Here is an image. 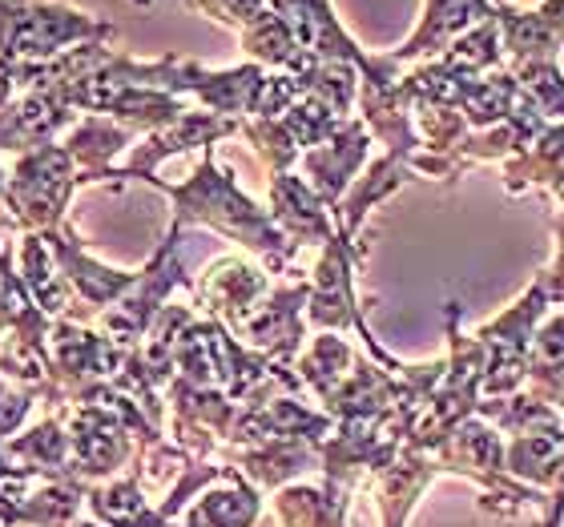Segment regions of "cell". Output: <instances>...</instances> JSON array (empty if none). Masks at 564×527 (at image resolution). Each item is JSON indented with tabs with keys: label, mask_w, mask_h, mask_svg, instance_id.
<instances>
[{
	"label": "cell",
	"mask_w": 564,
	"mask_h": 527,
	"mask_svg": "<svg viewBox=\"0 0 564 527\" xmlns=\"http://www.w3.org/2000/svg\"><path fill=\"white\" fill-rule=\"evenodd\" d=\"M24 81H29V65H24V61L0 57V109L24 94Z\"/></svg>",
	"instance_id": "obj_22"
},
{
	"label": "cell",
	"mask_w": 564,
	"mask_h": 527,
	"mask_svg": "<svg viewBox=\"0 0 564 527\" xmlns=\"http://www.w3.org/2000/svg\"><path fill=\"white\" fill-rule=\"evenodd\" d=\"M73 475L85 483L118 480V471L138 459V431L121 410L106 403H73L69 407Z\"/></svg>",
	"instance_id": "obj_4"
},
{
	"label": "cell",
	"mask_w": 564,
	"mask_h": 527,
	"mask_svg": "<svg viewBox=\"0 0 564 527\" xmlns=\"http://www.w3.org/2000/svg\"><path fill=\"white\" fill-rule=\"evenodd\" d=\"M45 242L53 246V254H57L61 274L69 282L73 298L85 303L89 310H109V306L118 303L121 294L138 282V274H126V270H113V266H106V262H97L94 254L82 246V238L69 234V226L48 230Z\"/></svg>",
	"instance_id": "obj_8"
},
{
	"label": "cell",
	"mask_w": 564,
	"mask_h": 527,
	"mask_svg": "<svg viewBox=\"0 0 564 527\" xmlns=\"http://www.w3.org/2000/svg\"><path fill=\"white\" fill-rule=\"evenodd\" d=\"M347 499L330 487H306V483H291L282 487L274 499V519L286 527H347L343 524Z\"/></svg>",
	"instance_id": "obj_18"
},
{
	"label": "cell",
	"mask_w": 564,
	"mask_h": 527,
	"mask_svg": "<svg viewBox=\"0 0 564 527\" xmlns=\"http://www.w3.org/2000/svg\"><path fill=\"white\" fill-rule=\"evenodd\" d=\"M153 186L165 189V194L174 198L177 226H186V222L210 226V230H218V234L235 238V242H242L247 250H254V254L267 262V270H274V274H282V266H286L291 254L299 250L291 238L274 226L271 213L259 210V206L235 186V177L226 174V169H218L214 145L202 153V165L194 169L189 182L170 186V182H162V177H153Z\"/></svg>",
	"instance_id": "obj_1"
},
{
	"label": "cell",
	"mask_w": 564,
	"mask_h": 527,
	"mask_svg": "<svg viewBox=\"0 0 564 527\" xmlns=\"http://www.w3.org/2000/svg\"><path fill=\"white\" fill-rule=\"evenodd\" d=\"M254 524H262V495L254 483L242 480L235 471L230 487L206 492L177 527H254Z\"/></svg>",
	"instance_id": "obj_17"
},
{
	"label": "cell",
	"mask_w": 564,
	"mask_h": 527,
	"mask_svg": "<svg viewBox=\"0 0 564 527\" xmlns=\"http://www.w3.org/2000/svg\"><path fill=\"white\" fill-rule=\"evenodd\" d=\"M271 218L282 234L291 238L294 246H306V242H323L327 246L330 238L339 234L330 226L327 201L318 198L315 189L306 186L303 177L294 174H274L271 182Z\"/></svg>",
	"instance_id": "obj_11"
},
{
	"label": "cell",
	"mask_w": 564,
	"mask_h": 527,
	"mask_svg": "<svg viewBox=\"0 0 564 527\" xmlns=\"http://www.w3.org/2000/svg\"><path fill=\"white\" fill-rule=\"evenodd\" d=\"M210 21L226 24V29H247V24H254L262 17V12L271 9V0H194Z\"/></svg>",
	"instance_id": "obj_20"
},
{
	"label": "cell",
	"mask_w": 564,
	"mask_h": 527,
	"mask_svg": "<svg viewBox=\"0 0 564 527\" xmlns=\"http://www.w3.org/2000/svg\"><path fill=\"white\" fill-rule=\"evenodd\" d=\"M306 298H311V286H279L250 310V318L238 327V334L250 342V351L267 354L274 363H286L303 347Z\"/></svg>",
	"instance_id": "obj_7"
},
{
	"label": "cell",
	"mask_w": 564,
	"mask_h": 527,
	"mask_svg": "<svg viewBox=\"0 0 564 527\" xmlns=\"http://www.w3.org/2000/svg\"><path fill=\"white\" fill-rule=\"evenodd\" d=\"M476 17H484V0H432V4H427V21L420 24L415 41L403 48L400 57H415V53H423L427 45H440L444 36L459 33V29L471 24Z\"/></svg>",
	"instance_id": "obj_19"
},
{
	"label": "cell",
	"mask_w": 564,
	"mask_h": 527,
	"mask_svg": "<svg viewBox=\"0 0 564 527\" xmlns=\"http://www.w3.org/2000/svg\"><path fill=\"white\" fill-rule=\"evenodd\" d=\"M82 186L73 153L65 150V141H53L17 157L9 174V210L24 234H48L65 226V210Z\"/></svg>",
	"instance_id": "obj_3"
},
{
	"label": "cell",
	"mask_w": 564,
	"mask_h": 527,
	"mask_svg": "<svg viewBox=\"0 0 564 527\" xmlns=\"http://www.w3.org/2000/svg\"><path fill=\"white\" fill-rule=\"evenodd\" d=\"M82 109L57 89H24L17 101L0 109V153H33L53 145L65 130L77 125Z\"/></svg>",
	"instance_id": "obj_5"
},
{
	"label": "cell",
	"mask_w": 564,
	"mask_h": 527,
	"mask_svg": "<svg viewBox=\"0 0 564 527\" xmlns=\"http://www.w3.org/2000/svg\"><path fill=\"white\" fill-rule=\"evenodd\" d=\"M9 230H21V226L9 210V169L0 165V234H9Z\"/></svg>",
	"instance_id": "obj_23"
},
{
	"label": "cell",
	"mask_w": 564,
	"mask_h": 527,
	"mask_svg": "<svg viewBox=\"0 0 564 527\" xmlns=\"http://www.w3.org/2000/svg\"><path fill=\"white\" fill-rule=\"evenodd\" d=\"M133 141L130 125H121L113 118H101V113H85L69 133H65V150L73 153V162L82 169V182H101V177H113V162L118 153Z\"/></svg>",
	"instance_id": "obj_14"
},
{
	"label": "cell",
	"mask_w": 564,
	"mask_h": 527,
	"mask_svg": "<svg viewBox=\"0 0 564 527\" xmlns=\"http://www.w3.org/2000/svg\"><path fill=\"white\" fill-rule=\"evenodd\" d=\"M230 133H242V121L235 118H218V113H182L174 125L165 130H153L133 145V157L121 169H113V177H141V182H153V169L174 157V153L186 150H210L214 141L230 138Z\"/></svg>",
	"instance_id": "obj_6"
},
{
	"label": "cell",
	"mask_w": 564,
	"mask_h": 527,
	"mask_svg": "<svg viewBox=\"0 0 564 527\" xmlns=\"http://www.w3.org/2000/svg\"><path fill=\"white\" fill-rule=\"evenodd\" d=\"M17 270H21L24 290L33 294V303L48 318L69 315L73 290L65 274H61V262L53 254V246L45 242V234H21V242H17Z\"/></svg>",
	"instance_id": "obj_15"
},
{
	"label": "cell",
	"mask_w": 564,
	"mask_h": 527,
	"mask_svg": "<svg viewBox=\"0 0 564 527\" xmlns=\"http://www.w3.org/2000/svg\"><path fill=\"white\" fill-rule=\"evenodd\" d=\"M0 527H4V524H0Z\"/></svg>",
	"instance_id": "obj_26"
},
{
	"label": "cell",
	"mask_w": 564,
	"mask_h": 527,
	"mask_svg": "<svg viewBox=\"0 0 564 527\" xmlns=\"http://www.w3.org/2000/svg\"><path fill=\"white\" fill-rule=\"evenodd\" d=\"M141 4H150V0H141Z\"/></svg>",
	"instance_id": "obj_25"
},
{
	"label": "cell",
	"mask_w": 564,
	"mask_h": 527,
	"mask_svg": "<svg viewBox=\"0 0 564 527\" xmlns=\"http://www.w3.org/2000/svg\"><path fill=\"white\" fill-rule=\"evenodd\" d=\"M36 398H41L36 391L12 387L9 378H0V443H9L12 435L21 431Z\"/></svg>",
	"instance_id": "obj_21"
},
{
	"label": "cell",
	"mask_w": 564,
	"mask_h": 527,
	"mask_svg": "<svg viewBox=\"0 0 564 527\" xmlns=\"http://www.w3.org/2000/svg\"><path fill=\"white\" fill-rule=\"evenodd\" d=\"M364 157H367V130L359 121H343L335 138H327L323 145L303 153L306 186L315 189L330 210H339V201L355 186V174H359Z\"/></svg>",
	"instance_id": "obj_9"
},
{
	"label": "cell",
	"mask_w": 564,
	"mask_h": 527,
	"mask_svg": "<svg viewBox=\"0 0 564 527\" xmlns=\"http://www.w3.org/2000/svg\"><path fill=\"white\" fill-rule=\"evenodd\" d=\"M259 527H274V519H262V524Z\"/></svg>",
	"instance_id": "obj_24"
},
{
	"label": "cell",
	"mask_w": 564,
	"mask_h": 527,
	"mask_svg": "<svg viewBox=\"0 0 564 527\" xmlns=\"http://www.w3.org/2000/svg\"><path fill=\"white\" fill-rule=\"evenodd\" d=\"M48 334H53V318L24 290L12 246H0V342L21 339L29 347L48 351Z\"/></svg>",
	"instance_id": "obj_12"
},
{
	"label": "cell",
	"mask_w": 564,
	"mask_h": 527,
	"mask_svg": "<svg viewBox=\"0 0 564 527\" xmlns=\"http://www.w3.org/2000/svg\"><path fill=\"white\" fill-rule=\"evenodd\" d=\"M4 451H9L12 468L36 471L45 480H69L73 475V439H69V427L61 422V415H48V419L33 422L29 431L12 435L9 443H4Z\"/></svg>",
	"instance_id": "obj_13"
},
{
	"label": "cell",
	"mask_w": 564,
	"mask_h": 527,
	"mask_svg": "<svg viewBox=\"0 0 564 527\" xmlns=\"http://www.w3.org/2000/svg\"><path fill=\"white\" fill-rule=\"evenodd\" d=\"M113 24L65 0H0V57L41 65L77 45L109 41Z\"/></svg>",
	"instance_id": "obj_2"
},
{
	"label": "cell",
	"mask_w": 564,
	"mask_h": 527,
	"mask_svg": "<svg viewBox=\"0 0 564 527\" xmlns=\"http://www.w3.org/2000/svg\"><path fill=\"white\" fill-rule=\"evenodd\" d=\"M271 294L267 274L254 266H247L242 259H218L206 278L198 286V303L210 310V318H218L223 327L238 330L250 318V310Z\"/></svg>",
	"instance_id": "obj_10"
},
{
	"label": "cell",
	"mask_w": 564,
	"mask_h": 527,
	"mask_svg": "<svg viewBox=\"0 0 564 527\" xmlns=\"http://www.w3.org/2000/svg\"><path fill=\"white\" fill-rule=\"evenodd\" d=\"M85 507H89V516L101 527H170V519L162 516V507H153L145 499L138 475L94 483Z\"/></svg>",
	"instance_id": "obj_16"
}]
</instances>
